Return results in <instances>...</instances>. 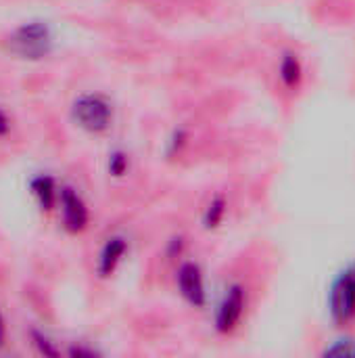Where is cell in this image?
<instances>
[{
  "mask_svg": "<svg viewBox=\"0 0 355 358\" xmlns=\"http://www.w3.org/2000/svg\"><path fill=\"white\" fill-rule=\"evenodd\" d=\"M188 130L186 128H176L172 134H169V138L165 141V155L167 157H176V155H180L182 151H184V147L188 145Z\"/></svg>",
  "mask_w": 355,
  "mask_h": 358,
  "instance_id": "8fae6325",
  "label": "cell"
},
{
  "mask_svg": "<svg viewBox=\"0 0 355 358\" xmlns=\"http://www.w3.org/2000/svg\"><path fill=\"white\" fill-rule=\"evenodd\" d=\"M71 117L82 130L100 134L107 132L113 124V107L100 94H82L71 107Z\"/></svg>",
  "mask_w": 355,
  "mask_h": 358,
  "instance_id": "3957f363",
  "label": "cell"
},
{
  "mask_svg": "<svg viewBox=\"0 0 355 358\" xmlns=\"http://www.w3.org/2000/svg\"><path fill=\"white\" fill-rule=\"evenodd\" d=\"M128 254V241L119 235L115 237H109L98 254V262H96V271L100 277H111L117 266L121 264V260L126 258Z\"/></svg>",
  "mask_w": 355,
  "mask_h": 358,
  "instance_id": "52a82bcc",
  "label": "cell"
},
{
  "mask_svg": "<svg viewBox=\"0 0 355 358\" xmlns=\"http://www.w3.org/2000/svg\"><path fill=\"white\" fill-rule=\"evenodd\" d=\"M176 287L180 298L197 310H203L207 306V285L205 275L197 262H182L176 271Z\"/></svg>",
  "mask_w": 355,
  "mask_h": 358,
  "instance_id": "5b68a950",
  "label": "cell"
},
{
  "mask_svg": "<svg viewBox=\"0 0 355 358\" xmlns=\"http://www.w3.org/2000/svg\"><path fill=\"white\" fill-rule=\"evenodd\" d=\"M226 210H228V203L224 199V195H216L209 199V203L205 206L203 214H201V224L205 231H213L222 224L224 216H226Z\"/></svg>",
  "mask_w": 355,
  "mask_h": 358,
  "instance_id": "30bf717a",
  "label": "cell"
},
{
  "mask_svg": "<svg viewBox=\"0 0 355 358\" xmlns=\"http://www.w3.org/2000/svg\"><path fill=\"white\" fill-rule=\"evenodd\" d=\"M109 174L111 176H115V178H121L126 172H128V168H130V159H128V153L126 151H121V149H115L111 155H109Z\"/></svg>",
  "mask_w": 355,
  "mask_h": 358,
  "instance_id": "7c38bea8",
  "label": "cell"
},
{
  "mask_svg": "<svg viewBox=\"0 0 355 358\" xmlns=\"http://www.w3.org/2000/svg\"><path fill=\"white\" fill-rule=\"evenodd\" d=\"M328 315L337 327H345L355 321V260L335 277L331 285Z\"/></svg>",
  "mask_w": 355,
  "mask_h": 358,
  "instance_id": "7a4b0ae2",
  "label": "cell"
},
{
  "mask_svg": "<svg viewBox=\"0 0 355 358\" xmlns=\"http://www.w3.org/2000/svg\"><path fill=\"white\" fill-rule=\"evenodd\" d=\"M245 304H247V296H245V287L239 285V283H232L222 300L218 302V308H216V315H213V329L220 334V336H228L232 334L243 315H245Z\"/></svg>",
  "mask_w": 355,
  "mask_h": 358,
  "instance_id": "277c9868",
  "label": "cell"
},
{
  "mask_svg": "<svg viewBox=\"0 0 355 358\" xmlns=\"http://www.w3.org/2000/svg\"><path fill=\"white\" fill-rule=\"evenodd\" d=\"M59 210H61V224L67 233H82L90 222V212L80 197V193L71 187H63L59 191Z\"/></svg>",
  "mask_w": 355,
  "mask_h": 358,
  "instance_id": "8992f818",
  "label": "cell"
},
{
  "mask_svg": "<svg viewBox=\"0 0 355 358\" xmlns=\"http://www.w3.org/2000/svg\"><path fill=\"white\" fill-rule=\"evenodd\" d=\"M6 342V327H4V319H2V313H0V348L4 346Z\"/></svg>",
  "mask_w": 355,
  "mask_h": 358,
  "instance_id": "2e32d148",
  "label": "cell"
},
{
  "mask_svg": "<svg viewBox=\"0 0 355 358\" xmlns=\"http://www.w3.org/2000/svg\"><path fill=\"white\" fill-rule=\"evenodd\" d=\"M29 191L33 195V199L38 201L40 210L50 212L54 208V203L59 201V189L52 176L48 174H38L29 180Z\"/></svg>",
  "mask_w": 355,
  "mask_h": 358,
  "instance_id": "ba28073f",
  "label": "cell"
},
{
  "mask_svg": "<svg viewBox=\"0 0 355 358\" xmlns=\"http://www.w3.org/2000/svg\"><path fill=\"white\" fill-rule=\"evenodd\" d=\"M31 340H33V346H36V350H38L40 355H44V357H59V355H61V350H59L44 334L31 331Z\"/></svg>",
  "mask_w": 355,
  "mask_h": 358,
  "instance_id": "5bb4252c",
  "label": "cell"
},
{
  "mask_svg": "<svg viewBox=\"0 0 355 358\" xmlns=\"http://www.w3.org/2000/svg\"><path fill=\"white\" fill-rule=\"evenodd\" d=\"M278 76H280V80H282V84L287 88H297L301 84L303 67H301V61L297 59V55H293V52L282 55L280 65H278Z\"/></svg>",
  "mask_w": 355,
  "mask_h": 358,
  "instance_id": "9c48e42d",
  "label": "cell"
},
{
  "mask_svg": "<svg viewBox=\"0 0 355 358\" xmlns=\"http://www.w3.org/2000/svg\"><path fill=\"white\" fill-rule=\"evenodd\" d=\"M8 50L25 61H42L54 48V36L46 21H27L6 40Z\"/></svg>",
  "mask_w": 355,
  "mask_h": 358,
  "instance_id": "6da1fadb",
  "label": "cell"
},
{
  "mask_svg": "<svg viewBox=\"0 0 355 358\" xmlns=\"http://www.w3.org/2000/svg\"><path fill=\"white\" fill-rule=\"evenodd\" d=\"M8 130H10V120H8V115L0 109V136H6Z\"/></svg>",
  "mask_w": 355,
  "mask_h": 358,
  "instance_id": "9a60e30c",
  "label": "cell"
},
{
  "mask_svg": "<svg viewBox=\"0 0 355 358\" xmlns=\"http://www.w3.org/2000/svg\"><path fill=\"white\" fill-rule=\"evenodd\" d=\"M324 357H355V340H337L322 352Z\"/></svg>",
  "mask_w": 355,
  "mask_h": 358,
  "instance_id": "4fadbf2b",
  "label": "cell"
}]
</instances>
